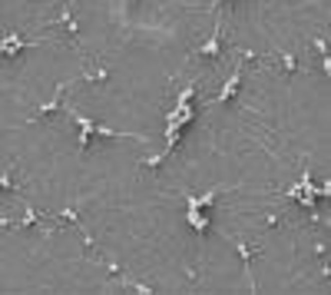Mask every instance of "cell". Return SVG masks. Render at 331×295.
<instances>
[{
  "label": "cell",
  "instance_id": "obj_3",
  "mask_svg": "<svg viewBox=\"0 0 331 295\" xmlns=\"http://www.w3.org/2000/svg\"><path fill=\"white\" fill-rule=\"evenodd\" d=\"M13 189V179H10V169L7 173H0V193H10Z\"/></svg>",
  "mask_w": 331,
  "mask_h": 295
},
{
  "label": "cell",
  "instance_id": "obj_1",
  "mask_svg": "<svg viewBox=\"0 0 331 295\" xmlns=\"http://www.w3.org/2000/svg\"><path fill=\"white\" fill-rule=\"evenodd\" d=\"M239 80H242V60H239V63H235V70H232V76H229V80H225V86H222V90H219V96H215V100H212V103H229V100H232V93L239 90Z\"/></svg>",
  "mask_w": 331,
  "mask_h": 295
},
{
  "label": "cell",
  "instance_id": "obj_2",
  "mask_svg": "<svg viewBox=\"0 0 331 295\" xmlns=\"http://www.w3.org/2000/svg\"><path fill=\"white\" fill-rule=\"evenodd\" d=\"M219 43H222V27H215V30H212V37H209V43H205L199 53L209 56V60H215V56H219Z\"/></svg>",
  "mask_w": 331,
  "mask_h": 295
}]
</instances>
